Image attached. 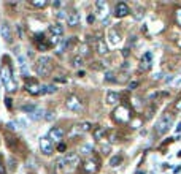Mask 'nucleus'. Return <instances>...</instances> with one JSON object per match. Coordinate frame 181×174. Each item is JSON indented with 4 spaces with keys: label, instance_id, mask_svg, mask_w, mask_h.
<instances>
[{
    "label": "nucleus",
    "instance_id": "obj_1",
    "mask_svg": "<svg viewBox=\"0 0 181 174\" xmlns=\"http://www.w3.org/2000/svg\"><path fill=\"white\" fill-rule=\"evenodd\" d=\"M172 125H173V116L172 114H165V116H162L159 120L156 122V125H154V130H156V133L157 135H165L167 132H169L170 128H172Z\"/></svg>",
    "mask_w": 181,
    "mask_h": 174
},
{
    "label": "nucleus",
    "instance_id": "obj_2",
    "mask_svg": "<svg viewBox=\"0 0 181 174\" xmlns=\"http://www.w3.org/2000/svg\"><path fill=\"white\" fill-rule=\"evenodd\" d=\"M2 82L6 87V90H15L16 89V82L11 76V70L8 66H2Z\"/></svg>",
    "mask_w": 181,
    "mask_h": 174
},
{
    "label": "nucleus",
    "instance_id": "obj_3",
    "mask_svg": "<svg viewBox=\"0 0 181 174\" xmlns=\"http://www.w3.org/2000/svg\"><path fill=\"white\" fill-rule=\"evenodd\" d=\"M65 105H67V108H68L70 111H73V112H81L83 109H84L83 101H81V100H79L76 95H70L68 98H67Z\"/></svg>",
    "mask_w": 181,
    "mask_h": 174
},
{
    "label": "nucleus",
    "instance_id": "obj_4",
    "mask_svg": "<svg viewBox=\"0 0 181 174\" xmlns=\"http://www.w3.org/2000/svg\"><path fill=\"white\" fill-rule=\"evenodd\" d=\"M37 75L38 76H46L49 73V70H51V63H49V59L48 57H40L37 60Z\"/></svg>",
    "mask_w": 181,
    "mask_h": 174
},
{
    "label": "nucleus",
    "instance_id": "obj_5",
    "mask_svg": "<svg viewBox=\"0 0 181 174\" xmlns=\"http://www.w3.org/2000/svg\"><path fill=\"white\" fill-rule=\"evenodd\" d=\"M95 10H97V16H99V19L106 21V16H108V5H106L105 0H97V2H95Z\"/></svg>",
    "mask_w": 181,
    "mask_h": 174
},
{
    "label": "nucleus",
    "instance_id": "obj_6",
    "mask_svg": "<svg viewBox=\"0 0 181 174\" xmlns=\"http://www.w3.org/2000/svg\"><path fill=\"white\" fill-rule=\"evenodd\" d=\"M113 117H115L118 122H127V120H129V109L124 108V106H119V108L115 109Z\"/></svg>",
    "mask_w": 181,
    "mask_h": 174
},
{
    "label": "nucleus",
    "instance_id": "obj_7",
    "mask_svg": "<svg viewBox=\"0 0 181 174\" xmlns=\"http://www.w3.org/2000/svg\"><path fill=\"white\" fill-rule=\"evenodd\" d=\"M64 135H65V132H64L60 127H53L48 132V138L51 139V141H59L60 142L64 139Z\"/></svg>",
    "mask_w": 181,
    "mask_h": 174
},
{
    "label": "nucleus",
    "instance_id": "obj_8",
    "mask_svg": "<svg viewBox=\"0 0 181 174\" xmlns=\"http://www.w3.org/2000/svg\"><path fill=\"white\" fill-rule=\"evenodd\" d=\"M40 149H41V152L45 153V155H49V153L53 152V141L48 138V136H43L41 139H40Z\"/></svg>",
    "mask_w": 181,
    "mask_h": 174
},
{
    "label": "nucleus",
    "instance_id": "obj_9",
    "mask_svg": "<svg viewBox=\"0 0 181 174\" xmlns=\"http://www.w3.org/2000/svg\"><path fill=\"white\" fill-rule=\"evenodd\" d=\"M64 160H65V166L68 165V169L75 168L79 163V157H78V153H75V152H70V153H67V155H64Z\"/></svg>",
    "mask_w": 181,
    "mask_h": 174
},
{
    "label": "nucleus",
    "instance_id": "obj_10",
    "mask_svg": "<svg viewBox=\"0 0 181 174\" xmlns=\"http://www.w3.org/2000/svg\"><path fill=\"white\" fill-rule=\"evenodd\" d=\"M151 60H153V52H151V51L145 52L142 60H140V70H142V71H146V70L151 66Z\"/></svg>",
    "mask_w": 181,
    "mask_h": 174
},
{
    "label": "nucleus",
    "instance_id": "obj_11",
    "mask_svg": "<svg viewBox=\"0 0 181 174\" xmlns=\"http://www.w3.org/2000/svg\"><path fill=\"white\" fill-rule=\"evenodd\" d=\"M129 13H130V10H129V6H127L124 2H121V3L116 5V10H115L116 18H124V16H127Z\"/></svg>",
    "mask_w": 181,
    "mask_h": 174
},
{
    "label": "nucleus",
    "instance_id": "obj_12",
    "mask_svg": "<svg viewBox=\"0 0 181 174\" xmlns=\"http://www.w3.org/2000/svg\"><path fill=\"white\" fill-rule=\"evenodd\" d=\"M108 41H110L111 46H118L121 43V36H119V33H118L116 29H110L108 30Z\"/></svg>",
    "mask_w": 181,
    "mask_h": 174
},
{
    "label": "nucleus",
    "instance_id": "obj_13",
    "mask_svg": "<svg viewBox=\"0 0 181 174\" xmlns=\"http://www.w3.org/2000/svg\"><path fill=\"white\" fill-rule=\"evenodd\" d=\"M97 168H99V165H97V160L94 158H88L84 162V171L88 174H94L97 171Z\"/></svg>",
    "mask_w": 181,
    "mask_h": 174
},
{
    "label": "nucleus",
    "instance_id": "obj_14",
    "mask_svg": "<svg viewBox=\"0 0 181 174\" xmlns=\"http://www.w3.org/2000/svg\"><path fill=\"white\" fill-rule=\"evenodd\" d=\"M0 35H2L3 41H6V43L11 41V30H10L8 24H2V27H0Z\"/></svg>",
    "mask_w": 181,
    "mask_h": 174
},
{
    "label": "nucleus",
    "instance_id": "obj_15",
    "mask_svg": "<svg viewBox=\"0 0 181 174\" xmlns=\"http://www.w3.org/2000/svg\"><path fill=\"white\" fill-rule=\"evenodd\" d=\"M49 32H51V36H54V38H60V36L64 35V27H62V24H56V25H51V29H49Z\"/></svg>",
    "mask_w": 181,
    "mask_h": 174
},
{
    "label": "nucleus",
    "instance_id": "obj_16",
    "mask_svg": "<svg viewBox=\"0 0 181 174\" xmlns=\"http://www.w3.org/2000/svg\"><path fill=\"white\" fill-rule=\"evenodd\" d=\"M67 22H68V25H72V27H75V25L79 24V13H70L68 18H67Z\"/></svg>",
    "mask_w": 181,
    "mask_h": 174
},
{
    "label": "nucleus",
    "instance_id": "obj_17",
    "mask_svg": "<svg viewBox=\"0 0 181 174\" xmlns=\"http://www.w3.org/2000/svg\"><path fill=\"white\" fill-rule=\"evenodd\" d=\"M97 52H99L100 55H106V54H108V46L105 45L103 40H99V41H97Z\"/></svg>",
    "mask_w": 181,
    "mask_h": 174
},
{
    "label": "nucleus",
    "instance_id": "obj_18",
    "mask_svg": "<svg viewBox=\"0 0 181 174\" xmlns=\"http://www.w3.org/2000/svg\"><path fill=\"white\" fill-rule=\"evenodd\" d=\"M119 101V95L116 92H108L106 93V103L108 105H116Z\"/></svg>",
    "mask_w": 181,
    "mask_h": 174
},
{
    "label": "nucleus",
    "instance_id": "obj_19",
    "mask_svg": "<svg viewBox=\"0 0 181 174\" xmlns=\"http://www.w3.org/2000/svg\"><path fill=\"white\" fill-rule=\"evenodd\" d=\"M54 92H57V87L56 86H48V84L40 86V93L41 95H45V93H54Z\"/></svg>",
    "mask_w": 181,
    "mask_h": 174
},
{
    "label": "nucleus",
    "instance_id": "obj_20",
    "mask_svg": "<svg viewBox=\"0 0 181 174\" xmlns=\"http://www.w3.org/2000/svg\"><path fill=\"white\" fill-rule=\"evenodd\" d=\"M68 45H70V40L68 38H62V40H60V43H59V46H57V52H59V54L65 52V49L68 48Z\"/></svg>",
    "mask_w": 181,
    "mask_h": 174
},
{
    "label": "nucleus",
    "instance_id": "obj_21",
    "mask_svg": "<svg viewBox=\"0 0 181 174\" xmlns=\"http://www.w3.org/2000/svg\"><path fill=\"white\" fill-rule=\"evenodd\" d=\"M45 114H46V112H45V109L38 108L35 112H33V114H30V119H32V120H40V119H43V117H46Z\"/></svg>",
    "mask_w": 181,
    "mask_h": 174
},
{
    "label": "nucleus",
    "instance_id": "obj_22",
    "mask_svg": "<svg viewBox=\"0 0 181 174\" xmlns=\"http://www.w3.org/2000/svg\"><path fill=\"white\" fill-rule=\"evenodd\" d=\"M72 65L75 66V68H81L83 66V57L81 55H76V57L72 59Z\"/></svg>",
    "mask_w": 181,
    "mask_h": 174
},
{
    "label": "nucleus",
    "instance_id": "obj_23",
    "mask_svg": "<svg viewBox=\"0 0 181 174\" xmlns=\"http://www.w3.org/2000/svg\"><path fill=\"white\" fill-rule=\"evenodd\" d=\"M21 109H22L24 112H30V114H33V112L38 109V106H37V105H26V106H22Z\"/></svg>",
    "mask_w": 181,
    "mask_h": 174
},
{
    "label": "nucleus",
    "instance_id": "obj_24",
    "mask_svg": "<svg viewBox=\"0 0 181 174\" xmlns=\"http://www.w3.org/2000/svg\"><path fill=\"white\" fill-rule=\"evenodd\" d=\"M76 127H78V130H79L81 133L89 132V130H91V122H81L79 125H76Z\"/></svg>",
    "mask_w": 181,
    "mask_h": 174
},
{
    "label": "nucleus",
    "instance_id": "obj_25",
    "mask_svg": "<svg viewBox=\"0 0 181 174\" xmlns=\"http://www.w3.org/2000/svg\"><path fill=\"white\" fill-rule=\"evenodd\" d=\"M91 152H92V144H91V142L81 146V153H84V155H89Z\"/></svg>",
    "mask_w": 181,
    "mask_h": 174
},
{
    "label": "nucleus",
    "instance_id": "obj_26",
    "mask_svg": "<svg viewBox=\"0 0 181 174\" xmlns=\"http://www.w3.org/2000/svg\"><path fill=\"white\" fill-rule=\"evenodd\" d=\"M119 163H121L119 155H113L111 158H110V166H119Z\"/></svg>",
    "mask_w": 181,
    "mask_h": 174
},
{
    "label": "nucleus",
    "instance_id": "obj_27",
    "mask_svg": "<svg viewBox=\"0 0 181 174\" xmlns=\"http://www.w3.org/2000/svg\"><path fill=\"white\" fill-rule=\"evenodd\" d=\"M27 89H29V92H30V93H37V95L40 93V86L32 84V86H27Z\"/></svg>",
    "mask_w": 181,
    "mask_h": 174
},
{
    "label": "nucleus",
    "instance_id": "obj_28",
    "mask_svg": "<svg viewBox=\"0 0 181 174\" xmlns=\"http://www.w3.org/2000/svg\"><path fill=\"white\" fill-rule=\"evenodd\" d=\"M88 54H89V46L88 45H83L81 48H79V55L83 57V55H88Z\"/></svg>",
    "mask_w": 181,
    "mask_h": 174
},
{
    "label": "nucleus",
    "instance_id": "obj_29",
    "mask_svg": "<svg viewBox=\"0 0 181 174\" xmlns=\"http://www.w3.org/2000/svg\"><path fill=\"white\" fill-rule=\"evenodd\" d=\"M103 135H105V130H103V128H97L95 133H94V138H95V139H100Z\"/></svg>",
    "mask_w": 181,
    "mask_h": 174
},
{
    "label": "nucleus",
    "instance_id": "obj_30",
    "mask_svg": "<svg viewBox=\"0 0 181 174\" xmlns=\"http://www.w3.org/2000/svg\"><path fill=\"white\" fill-rule=\"evenodd\" d=\"M67 18H68L67 13L64 11V10H59V11H57V19H59V21H64V19H67Z\"/></svg>",
    "mask_w": 181,
    "mask_h": 174
},
{
    "label": "nucleus",
    "instance_id": "obj_31",
    "mask_svg": "<svg viewBox=\"0 0 181 174\" xmlns=\"http://www.w3.org/2000/svg\"><path fill=\"white\" fill-rule=\"evenodd\" d=\"M15 166H16V160H15V158H13V157H11V158L8 160V168L11 169V171H13V169H15Z\"/></svg>",
    "mask_w": 181,
    "mask_h": 174
},
{
    "label": "nucleus",
    "instance_id": "obj_32",
    "mask_svg": "<svg viewBox=\"0 0 181 174\" xmlns=\"http://www.w3.org/2000/svg\"><path fill=\"white\" fill-rule=\"evenodd\" d=\"M32 5L37 6V8H43V6H46V2H35V0H33Z\"/></svg>",
    "mask_w": 181,
    "mask_h": 174
},
{
    "label": "nucleus",
    "instance_id": "obj_33",
    "mask_svg": "<svg viewBox=\"0 0 181 174\" xmlns=\"http://www.w3.org/2000/svg\"><path fill=\"white\" fill-rule=\"evenodd\" d=\"M105 81H115V78H113V73H111V71H106V75H105Z\"/></svg>",
    "mask_w": 181,
    "mask_h": 174
},
{
    "label": "nucleus",
    "instance_id": "obj_34",
    "mask_svg": "<svg viewBox=\"0 0 181 174\" xmlns=\"http://www.w3.org/2000/svg\"><path fill=\"white\" fill-rule=\"evenodd\" d=\"M5 106H6V108H11V106H13L11 98H10V97H6V98H5Z\"/></svg>",
    "mask_w": 181,
    "mask_h": 174
},
{
    "label": "nucleus",
    "instance_id": "obj_35",
    "mask_svg": "<svg viewBox=\"0 0 181 174\" xmlns=\"http://www.w3.org/2000/svg\"><path fill=\"white\" fill-rule=\"evenodd\" d=\"M137 86H138V82H137V81H132V82L129 84V90H133Z\"/></svg>",
    "mask_w": 181,
    "mask_h": 174
},
{
    "label": "nucleus",
    "instance_id": "obj_36",
    "mask_svg": "<svg viewBox=\"0 0 181 174\" xmlns=\"http://www.w3.org/2000/svg\"><path fill=\"white\" fill-rule=\"evenodd\" d=\"M65 149H67V146H65V144H59V146H57V150H59V152H64Z\"/></svg>",
    "mask_w": 181,
    "mask_h": 174
},
{
    "label": "nucleus",
    "instance_id": "obj_37",
    "mask_svg": "<svg viewBox=\"0 0 181 174\" xmlns=\"http://www.w3.org/2000/svg\"><path fill=\"white\" fill-rule=\"evenodd\" d=\"M16 30H18V35H19V38H22V29H21V25H16Z\"/></svg>",
    "mask_w": 181,
    "mask_h": 174
},
{
    "label": "nucleus",
    "instance_id": "obj_38",
    "mask_svg": "<svg viewBox=\"0 0 181 174\" xmlns=\"http://www.w3.org/2000/svg\"><path fill=\"white\" fill-rule=\"evenodd\" d=\"M18 123H19V125H22V128H24V127L27 125V123H26V120H22V119H19V120H18Z\"/></svg>",
    "mask_w": 181,
    "mask_h": 174
},
{
    "label": "nucleus",
    "instance_id": "obj_39",
    "mask_svg": "<svg viewBox=\"0 0 181 174\" xmlns=\"http://www.w3.org/2000/svg\"><path fill=\"white\" fill-rule=\"evenodd\" d=\"M6 127H8V128H11V130H15V128H16V127H15V123H13V122H8V123H6Z\"/></svg>",
    "mask_w": 181,
    "mask_h": 174
},
{
    "label": "nucleus",
    "instance_id": "obj_40",
    "mask_svg": "<svg viewBox=\"0 0 181 174\" xmlns=\"http://www.w3.org/2000/svg\"><path fill=\"white\" fill-rule=\"evenodd\" d=\"M46 119L53 120V119H54V114H53V112H48V114H46Z\"/></svg>",
    "mask_w": 181,
    "mask_h": 174
},
{
    "label": "nucleus",
    "instance_id": "obj_41",
    "mask_svg": "<svg viewBox=\"0 0 181 174\" xmlns=\"http://www.w3.org/2000/svg\"><path fill=\"white\" fill-rule=\"evenodd\" d=\"M176 19H178V22H180V24H181V10H180V11H178V13H176Z\"/></svg>",
    "mask_w": 181,
    "mask_h": 174
},
{
    "label": "nucleus",
    "instance_id": "obj_42",
    "mask_svg": "<svg viewBox=\"0 0 181 174\" xmlns=\"http://www.w3.org/2000/svg\"><path fill=\"white\" fill-rule=\"evenodd\" d=\"M122 55H124V57H127V55H129V49H122Z\"/></svg>",
    "mask_w": 181,
    "mask_h": 174
},
{
    "label": "nucleus",
    "instance_id": "obj_43",
    "mask_svg": "<svg viewBox=\"0 0 181 174\" xmlns=\"http://www.w3.org/2000/svg\"><path fill=\"white\" fill-rule=\"evenodd\" d=\"M53 5H54V6H56V8H59V6H60V5H62V3H60V2H54V3H53Z\"/></svg>",
    "mask_w": 181,
    "mask_h": 174
},
{
    "label": "nucleus",
    "instance_id": "obj_44",
    "mask_svg": "<svg viewBox=\"0 0 181 174\" xmlns=\"http://www.w3.org/2000/svg\"><path fill=\"white\" fill-rule=\"evenodd\" d=\"M88 22H91V24H92V22H94V16H89V18H88Z\"/></svg>",
    "mask_w": 181,
    "mask_h": 174
},
{
    "label": "nucleus",
    "instance_id": "obj_45",
    "mask_svg": "<svg viewBox=\"0 0 181 174\" xmlns=\"http://www.w3.org/2000/svg\"><path fill=\"white\" fill-rule=\"evenodd\" d=\"M176 132H178V133L181 132V123H178V125H176Z\"/></svg>",
    "mask_w": 181,
    "mask_h": 174
},
{
    "label": "nucleus",
    "instance_id": "obj_46",
    "mask_svg": "<svg viewBox=\"0 0 181 174\" xmlns=\"http://www.w3.org/2000/svg\"><path fill=\"white\" fill-rule=\"evenodd\" d=\"M0 174H5V169H3L2 165H0Z\"/></svg>",
    "mask_w": 181,
    "mask_h": 174
},
{
    "label": "nucleus",
    "instance_id": "obj_47",
    "mask_svg": "<svg viewBox=\"0 0 181 174\" xmlns=\"http://www.w3.org/2000/svg\"><path fill=\"white\" fill-rule=\"evenodd\" d=\"M176 109H181V100L178 101V105H176Z\"/></svg>",
    "mask_w": 181,
    "mask_h": 174
},
{
    "label": "nucleus",
    "instance_id": "obj_48",
    "mask_svg": "<svg viewBox=\"0 0 181 174\" xmlns=\"http://www.w3.org/2000/svg\"><path fill=\"white\" fill-rule=\"evenodd\" d=\"M180 84H181V79H178V81L175 82V86H180Z\"/></svg>",
    "mask_w": 181,
    "mask_h": 174
},
{
    "label": "nucleus",
    "instance_id": "obj_49",
    "mask_svg": "<svg viewBox=\"0 0 181 174\" xmlns=\"http://www.w3.org/2000/svg\"><path fill=\"white\" fill-rule=\"evenodd\" d=\"M138 174H145V173H143V171H138Z\"/></svg>",
    "mask_w": 181,
    "mask_h": 174
},
{
    "label": "nucleus",
    "instance_id": "obj_50",
    "mask_svg": "<svg viewBox=\"0 0 181 174\" xmlns=\"http://www.w3.org/2000/svg\"><path fill=\"white\" fill-rule=\"evenodd\" d=\"M178 157H181V152H180V153H178Z\"/></svg>",
    "mask_w": 181,
    "mask_h": 174
}]
</instances>
